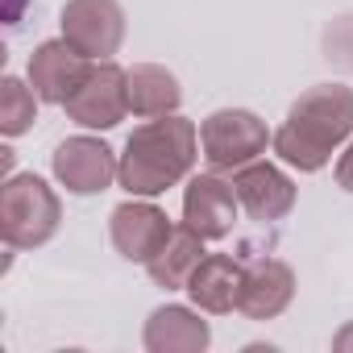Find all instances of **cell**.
<instances>
[{
	"label": "cell",
	"instance_id": "obj_1",
	"mask_svg": "<svg viewBox=\"0 0 353 353\" xmlns=\"http://www.w3.org/2000/svg\"><path fill=\"white\" fill-rule=\"evenodd\" d=\"M353 137V88L345 83H316L307 88L287 121L274 129V154L303 170V174H316L332 162V154Z\"/></svg>",
	"mask_w": 353,
	"mask_h": 353
},
{
	"label": "cell",
	"instance_id": "obj_2",
	"mask_svg": "<svg viewBox=\"0 0 353 353\" xmlns=\"http://www.w3.org/2000/svg\"><path fill=\"white\" fill-rule=\"evenodd\" d=\"M196 158H200V129L188 117H179V112L154 117L125 137L117 183L129 196L154 200V196L170 192L174 183H183Z\"/></svg>",
	"mask_w": 353,
	"mask_h": 353
},
{
	"label": "cell",
	"instance_id": "obj_3",
	"mask_svg": "<svg viewBox=\"0 0 353 353\" xmlns=\"http://www.w3.org/2000/svg\"><path fill=\"white\" fill-rule=\"evenodd\" d=\"M63 225V200L42 174H9L0 188V237L9 250H38Z\"/></svg>",
	"mask_w": 353,
	"mask_h": 353
},
{
	"label": "cell",
	"instance_id": "obj_4",
	"mask_svg": "<svg viewBox=\"0 0 353 353\" xmlns=\"http://www.w3.org/2000/svg\"><path fill=\"white\" fill-rule=\"evenodd\" d=\"M270 141L274 133L250 108H216L212 117L200 121V154L208 170H221V174H233L245 162L262 158Z\"/></svg>",
	"mask_w": 353,
	"mask_h": 353
},
{
	"label": "cell",
	"instance_id": "obj_5",
	"mask_svg": "<svg viewBox=\"0 0 353 353\" xmlns=\"http://www.w3.org/2000/svg\"><path fill=\"white\" fill-rule=\"evenodd\" d=\"M63 108L83 129H117L129 117V71H121L112 59L92 63Z\"/></svg>",
	"mask_w": 353,
	"mask_h": 353
},
{
	"label": "cell",
	"instance_id": "obj_6",
	"mask_svg": "<svg viewBox=\"0 0 353 353\" xmlns=\"http://www.w3.org/2000/svg\"><path fill=\"white\" fill-rule=\"evenodd\" d=\"M50 170H54V179L71 196H100V192L112 188V179L121 174V158L112 154L108 141L79 133V137H67V141L54 145Z\"/></svg>",
	"mask_w": 353,
	"mask_h": 353
},
{
	"label": "cell",
	"instance_id": "obj_7",
	"mask_svg": "<svg viewBox=\"0 0 353 353\" xmlns=\"http://www.w3.org/2000/svg\"><path fill=\"white\" fill-rule=\"evenodd\" d=\"M59 26H63V38L92 63L112 59L125 42L121 0H67Z\"/></svg>",
	"mask_w": 353,
	"mask_h": 353
},
{
	"label": "cell",
	"instance_id": "obj_8",
	"mask_svg": "<svg viewBox=\"0 0 353 353\" xmlns=\"http://www.w3.org/2000/svg\"><path fill=\"white\" fill-rule=\"evenodd\" d=\"M174 233V225H170V216L154 204V200H141V196H133V200H125V204H117L112 208V216H108V237H112V250L125 258V262H150L162 245H166V237Z\"/></svg>",
	"mask_w": 353,
	"mask_h": 353
},
{
	"label": "cell",
	"instance_id": "obj_9",
	"mask_svg": "<svg viewBox=\"0 0 353 353\" xmlns=\"http://www.w3.org/2000/svg\"><path fill=\"white\" fill-rule=\"evenodd\" d=\"M237 188L233 179H221V170L192 174L188 192H183V225H192L204 241H221L237 225Z\"/></svg>",
	"mask_w": 353,
	"mask_h": 353
},
{
	"label": "cell",
	"instance_id": "obj_10",
	"mask_svg": "<svg viewBox=\"0 0 353 353\" xmlns=\"http://www.w3.org/2000/svg\"><path fill=\"white\" fill-rule=\"evenodd\" d=\"M233 188H237L241 208H245L254 221H262V225L283 221V216L295 208V200H299L291 174L279 170L274 162H262V158H254V162H245L241 170H233Z\"/></svg>",
	"mask_w": 353,
	"mask_h": 353
},
{
	"label": "cell",
	"instance_id": "obj_11",
	"mask_svg": "<svg viewBox=\"0 0 353 353\" xmlns=\"http://www.w3.org/2000/svg\"><path fill=\"white\" fill-rule=\"evenodd\" d=\"M88 67H92V59H83L67 38H50V42L34 46L26 75H30V88L38 92L42 104H59L63 108L67 96L83 83Z\"/></svg>",
	"mask_w": 353,
	"mask_h": 353
},
{
	"label": "cell",
	"instance_id": "obj_12",
	"mask_svg": "<svg viewBox=\"0 0 353 353\" xmlns=\"http://www.w3.org/2000/svg\"><path fill=\"white\" fill-rule=\"evenodd\" d=\"M295 299V270L283 258H254L245 262V279H241V299L237 312L250 320H274L291 307Z\"/></svg>",
	"mask_w": 353,
	"mask_h": 353
},
{
	"label": "cell",
	"instance_id": "obj_13",
	"mask_svg": "<svg viewBox=\"0 0 353 353\" xmlns=\"http://www.w3.org/2000/svg\"><path fill=\"white\" fill-rule=\"evenodd\" d=\"M141 345L150 353H204L212 345V328H208V320H200V307L162 303L150 312Z\"/></svg>",
	"mask_w": 353,
	"mask_h": 353
},
{
	"label": "cell",
	"instance_id": "obj_14",
	"mask_svg": "<svg viewBox=\"0 0 353 353\" xmlns=\"http://www.w3.org/2000/svg\"><path fill=\"white\" fill-rule=\"evenodd\" d=\"M241 279H245V262L233 254H204V262L192 270L188 279V299L208 312V316H229L241 299Z\"/></svg>",
	"mask_w": 353,
	"mask_h": 353
},
{
	"label": "cell",
	"instance_id": "obj_15",
	"mask_svg": "<svg viewBox=\"0 0 353 353\" xmlns=\"http://www.w3.org/2000/svg\"><path fill=\"white\" fill-rule=\"evenodd\" d=\"M204 262V237L192 225H174V233L166 237V245L145 262V274L154 279V287L166 291H188L192 270Z\"/></svg>",
	"mask_w": 353,
	"mask_h": 353
},
{
	"label": "cell",
	"instance_id": "obj_16",
	"mask_svg": "<svg viewBox=\"0 0 353 353\" xmlns=\"http://www.w3.org/2000/svg\"><path fill=\"white\" fill-rule=\"evenodd\" d=\"M183 104V88L174 79V71L158 67V63H137L129 67V112L133 117H170Z\"/></svg>",
	"mask_w": 353,
	"mask_h": 353
},
{
	"label": "cell",
	"instance_id": "obj_17",
	"mask_svg": "<svg viewBox=\"0 0 353 353\" xmlns=\"http://www.w3.org/2000/svg\"><path fill=\"white\" fill-rule=\"evenodd\" d=\"M34 121H38V92L26 79L5 75L0 79V133L21 137L34 129Z\"/></svg>",
	"mask_w": 353,
	"mask_h": 353
},
{
	"label": "cell",
	"instance_id": "obj_18",
	"mask_svg": "<svg viewBox=\"0 0 353 353\" xmlns=\"http://www.w3.org/2000/svg\"><path fill=\"white\" fill-rule=\"evenodd\" d=\"M336 188L341 192H353V141L336 154Z\"/></svg>",
	"mask_w": 353,
	"mask_h": 353
},
{
	"label": "cell",
	"instance_id": "obj_19",
	"mask_svg": "<svg viewBox=\"0 0 353 353\" xmlns=\"http://www.w3.org/2000/svg\"><path fill=\"white\" fill-rule=\"evenodd\" d=\"M332 349H341V353H353V320H349V324H345V328L332 336Z\"/></svg>",
	"mask_w": 353,
	"mask_h": 353
},
{
	"label": "cell",
	"instance_id": "obj_20",
	"mask_svg": "<svg viewBox=\"0 0 353 353\" xmlns=\"http://www.w3.org/2000/svg\"><path fill=\"white\" fill-rule=\"evenodd\" d=\"M0 166H5V179H9V170H13V150H9V145L0 150Z\"/></svg>",
	"mask_w": 353,
	"mask_h": 353
},
{
	"label": "cell",
	"instance_id": "obj_21",
	"mask_svg": "<svg viewBox=\"0 0 353 353\" xmlns=\"http://www.w3.org/2000/svg\"><path fill=\"white\" fill-rule=\"evenodd\" d=\"M328 46H336V50H345V54H353V42L345 46V42H332V38H328ZM349 63H353V59H349Z\"/></svg>",
	"mask_w": 353,
	"mask_h": 353
}]
</instances>
